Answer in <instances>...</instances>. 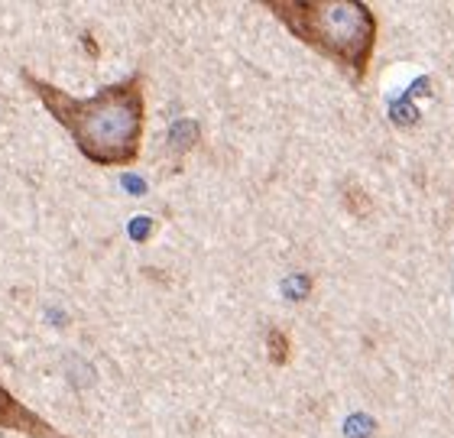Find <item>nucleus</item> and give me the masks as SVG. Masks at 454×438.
Listing matches in <instances>:
<instances>
[{
    "instance_id": "nucleus-3",
    "label": "nucleus",
    "mask_w": 454,
    "mask_h": 438,
    "mask_svg": "<svg viewBox=\"0 0 454 438\" xmlns=\"http://www.w3.org/2000/svg\"><path fill=\"white\" fill-rule=\"evenodd\" d=\"M0 429L23 432L29 438H68L59 429H52L46 419H39L36 412L29 410L27 403H20L4 383H0Z\"/></svg>"
},
{
    "instance_id": "nucleus-2",
    "label": "nucleus",
    "mask_w": 454,
    "mask_h": 438,
    "mask_svg": "<svg viewBox=\"0 0 454 438\" xmlns=\"http://www.w3.org/2000/svg\"><path fill=\"white\" fill-rule=\"evenodd\" d=\"M279 23L305 46L338 62L354 82L367 75L370 56L377 46V17L357 0H273Z\"/></svg>"
},
{
    "instance_id": "nucleus-1",
    "label": "nucleus",
    "mask_w": 454,
    "mask_h": 438,
    "mask_svg": "<svg viewBox=\"0 0 454 438\" xmlns=\"http://www.w3.org/2000/svg\"><path fill=\"white\" fill-rule=\"evenodd\" d=\"M46 111L66 127L78 153L98 166H130L140 160L143 124H146V101H143V78H123L117 85L101 88L91 98H72L52 82L23 72Z\"/></svg>"
},
{
    "instance_id": "nucleus-7",
    "label": "nucleus",
    "mask_w": 454,
    "mask_h": 438,
    "mask_svg": "<svg viewBox=\"0 0 454 438\" xmlns=\"http://www.w3.org/2000/svg\"><path fill=\"white\" fill-rule=\"evenodd\" d=\"M133 234H137V240H146L143 238V234H146V231H150V224H146V221H137V224H133Z\"/></svg>"
},
{
    "instance_id": "nucleus-5",
    "label": "nucleus",
    "mask_w": 454,
    "mask_h": 438,
    "mask_svg": "<svg viewBox=\"0 0 454 438\" xmlns=\"http://www.w3.org/2000/svg\"><path fill=\"white\" fill-rule=\"evenodd\" d=\"M270 361L273 364H286L289 361V338L283 332H270Z\"/></svg>"
},
{
    "instance_id": "nucleus-6",
    "label": "nucleus",
    "mask_w": 454,
    "mask_h": 438,
    "mask_svg": "<svg viewBox=\"0 0 454 438\" xmlns=\"http://www.w3.org/2000/svg\"><path fill=\"white\" fill-rule=\"evenodd\" d=\"M370 432H373V419H370V416H350V422H348L350 438H367Z\"/></svg>"
},
{
    "instance_id": "nucleus-4",
    "label": "nucleus",
    "mask_w": 454,
    "mask_h": 438,
    "mask_svg": "<svg viewBox=\"0 0 454 438\" xmlns=\"http://www.w3.org/2000/svg\"><path fill=\"white\" fill-rule=\"evenodd\" d=\"M199 140V124H192V121H182V124H172L169 130V146L176 153H185L192 144Z\"/></svg>"
}]
</instances>
